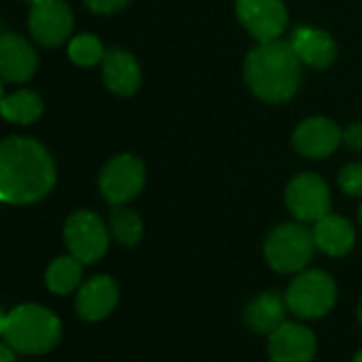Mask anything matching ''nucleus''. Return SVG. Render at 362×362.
Here are the masks:
<instances>
[{"instance_id": "f257e3e1", "label": "nucleus", "mask_w": 362, "mask_h": 362, "mask_svg": "<svg viewBox=\"0 0 362 362\" xmlns=\"http://www.w3.org/2000/svg\"><path fill=\"white\" fill-rule=\"evenodd\" d=\"M56 186V164L35 139L9 136L0 141V203L30 205Z\"/></svg>"}, {"instance_id": "f03ea898", "label": "nucleus", "mask_w": 362, "mask_h": 362, "mask_svg": "<svg viewBox=\"0 0 362 362\" xmlns=\"http://www.w3.org/2000/svg\"><path fill=\"white\" fill-rule=\"evenodd\" d=\"M300 64L290 43L279 39L260 43L245 60V81L258 98L284 103L292 98L300 86Z\"/></svg>"}, {"instance_id": "7ed1b4c3", "label": "nucleus", "mask_w": 362, "mask_h": 362, "mask_svg": "<svg viewBox=\"0 0 362 362\" xmlns=\"http://www.w3.org/2000/svg\"><path fill=\"white\" fill-rule=\"evenodd\" d=\"M62 322L41 305H20L7 313L3 339L22 354H45L58 345Z\"/></svg>"}, {"instance_id": "20e7f679", "label": "nucleus", "mask_w": 362, "mask_h": 362, "mask_svg": "<svg viewBox=\"0 0 362 362\" xmlns=\"http://www.w3.org/2000/svg\"><path fill=\"white\" fill-rule=\"evenodd\" d=\"M337 303L334 279L317 269L300 271L286 292L288 309L300 320H317L326 315Z\"/></svg>"}, {"instance_id": "39448f33", "label": "nucleus", "mask_w": 362, "mask_h": 362, "mask_svg": "<svg viewBox=\"0 0 362 362\" xmlns=\"http://www.w3.org/2000/svg\"><path fill=\"white\" fill-rule=\"evenodd\" d=\"M313 233L303 224H281L269 235L264 256L277 273H300L313 258Z\"/></svg>"}, {"instance_id": "423d86ee", "label": "nucleus", "mask_w": 362, "mask_h": 362, "mask_svg": "<svg viewBox=\"0 0 362 362\" xmlns=\"http://www.w3.org/2000/svg\"><path fill=\"white\" fill-rule=\"evenodd\" d=\"M145 184V166L132 153L115 156L100 173V192L111 205L132 201Z\"/></svg>"}, {"instance_id": "0eeeda50", "label": "nucleus", "mask_w": 362, "mask_h": 362, "mask_svg": "<svg viewBox=\"0 0 362 362\" xmlns=\"http://www.w3.org/2000/svg\"><path fill=\"white\" fill-rule=\"evenodd\" d=\"M64 241L71 254L83 264L96 262L109 247V233L103 220L92 211H77L64 226Z\"/></svg>"}, {"instance_id": "6e6552de", "label": "nucleus", "mask_w": 362, "mask_h": 362, "mask_svg": "<svg viewBox=\"0 0 362 362\" xmlns=\"http://www.w3.org/2000/svg\"><path fill=\"white\" fill-rule=\"evenodd\" d=\"M286 203L300 222H317L330 211V192L326 181L313 173H300L290 181Z\"/></svg>"}, {"instance_id": "1a4fd4ad", "label": "nucleus", "mask_w": 362, "mask_h": 362, "mask_svg": "<svg viewBox=\"0 0 362 362\" xmlns=\"http://www.w3.org/2000/svg\"><path fill=\"white\" fill-rule=\"evenodd\" d=\"M28 26L41 45L58 47L73 33V11L64 0H37L30 7Z\"/></svg>"}, {"instance_id": "9d476101", "label": "nucleus", "mask_w": 362, "mask_h": 362, "mask_svg": "<svg viewBox=\"0 0 362 362\" xmlns=\"http://www.w3.org/2000/svg\"><path fill=\"white\" fill-rule=\"evenodd\" d=\"M237 16L260 43L277 41L288 26V11L281 0H237Z\"/></svg>"}, {"instance_id": "9b49d317", "label": "nucleus", "mask_w": 362, "mask_h": 362, "mask_svg": "<svg viewBox=\"0 0 362 362\" xmlns=\"http://www.w3.org/2000/svg\"><path fill=\"white\" fill-rule=\"evenodd\" d=\"M317 343L313 332L294 322H284L269 334V358L271 362H311Z\"/></svg>"}, {"instance_id": "f8f14e48", "label": "nucleus", "mask_w": 362, "mask_h": 362, "mask_svg": "<svg viewBox=\"0 0 362 362\" xmlns=\"http://www.w3.org/2000/svg\"><path fill=\"white\" fill-rule=\"evenodd\" d=\"M37 64V52L24 37L16 33L0 35V79L9 83H24L35 75Z\"/></svg>"}, {"instance_id": "ddd939ff", "label": "nucleus", "mask_w": 362, "mask_h": 362, "mask_svg": "<svg viewBox=\"0 0 362 362\" xmlns=\"http://www.w3.org/2000/svg\"><path fill=\"white\" fill-rule=\"evenodd\" d=\"M294 147L307 158H326L343 141L341 128L326 117H309L294 130Z\"/></svg>"}, {"instance_id": "4468645a", "label": "nucleus", "mask_w": 362, "mask_h": 362, "mask_svg": "<svg viewBox=\"0 0 362 362\" xmlns=\"http://www.w3.org/2000/svg\"><path fill=\"white\" fill-rule=\"evenodd\" d=\"M117 284L107 275H96L79 288L75 309L88 322L105 320L117 305Z\"/></svg>"}, {"instance_id": "2eb2a0df", "label": "nucleus", "mask_w": 362, "mask_h": 362, "mask_svg": "<svg viewBox=\"0 0 362 362\" xmlns=\"http://www.w3.org/2000/svg\"><path fill=\"white\" fill-rule=\"evenodd\" d=\"M296 58L313 69H326L337 58V45L324 30L317 28H296L290 41Z\"/></svg>"}, {"instance_id": "dca6fc26", "label": "nucleus", "mask_w": 362, "mask_h": 362, "mask_svg": "<svg viewBox=\"0 0 362 362\" xmlns=\"http://www.w3.org/2000/svg\"><path fill=\"white\" fill-rule=\"evenodd\" d=\"M103 75L105 83L111 92L119 96H130L139 90L141 71L136 60L122 49H109L103 58Z\"/></svg>"}, {"instance_id": "f3484780", "label": "nucleus", "mask_w": 362, "mask_h": 362, "mask_svg": "<svg viewBox=\"0 0 362 362\" xmlns=\"http://www.w3.org/2000/svg\"><path fill=\"white\" fill-rule=\"evenodd\" d=\"M313 241L315 247L322 250L324 254L332 256V258H341L345 256L356 241V233L351 228V224L339 216H324L322 220L315 222L313 226Z\"/></svg>"}, {"instance_id": "a211bd4d", "label": "nucleus", "mask_w": 362, "mask_h": 362, "mask_svg": "<svg viewBox=\"0 0 362 362\" xmlns=\"http://www.w3.org/2000/svg\"><path fill=\"white\" fill-rule=\"evenodd\" d=\"M286 298L275 292L269 290L260 296H256L247 309H245V322L254 332L260 334H271L275 328H279L286 322Z\"/></svg>"}, {"instance_id": "6ab92c4d", "label": "nucleus", "mask_w": 362, "mask_h": 362, "mask_svg": "<svg viewBox=\"0 0 362 362\" xmlns=\"http://www.w3.org/2000/svg\"><path fill=\"white\" fill-rule=\"evenodd\" d=\"M43 113V100L37 92L30 90H18L9 96H5L0 105V115L7 122L16 124H33Z\"/></svg>"}, {"instance_id": "aec40b11", "label": "nucleus", "mask_w": 362, "mask_h": 362, "mask_svg": "<svg viewBox=\"0 0 362 362\" xmlns=\"http://www.w3.org/2000/svg\"><path fill=\"white\" fill-rule=\"evenodd\" d=\"M81 264H83V262L77 260L73 254H71V256L56 258V260L49 264L47 275H45L47 288H49L54 294H69V292H73V290L81 284V275H83Z\"/></svg>"}, {"instance_id": "412c9836", "label": "nucleus", "mask_w": 362, "mask_h": 362, "mask_svg": "<svg viewBox=\"0 0 362 362\" xmlns=\"http://www.w3.org/2000/svg\"><path fill=\"white\" fill-rule=\"evenodd\" d=\"M109 224H111L113 237L124 245H136L141 241V237H143V224H141V218L134 211L115 207L111 211V222Z\"/></svg>"}, {"instance_id": "4be33fe9", "label": "nucleus", "mask_w": 362, "mask_h": 362, "mask_svg": "<svg viewBox=\"0 0 362 362\" xmlns=\"http://www.w3.org/2000/svg\"><path fill=\"white\" fill-rule=\"evenodd\" d=\"M69 56L79 66H94L105 58L103 43L94 35H79L69 45Z\"/></svg>"}, {"instance_id": "5701e85b", "label": "nucleus", "mask_w": 362, "mask_h": 362, "mask_svg": "<svg viewBox=\"0 0 362 362\" xmlns=\"http://www.w3.org/2000/svg\"><path fill=\"white\" fill-rule=\"evenodd\" d=\"M339 186L343 188V192H347L351 197L362 194V164L360 162H354V164H347L345 168H341Z\"/></svg>"}, {"instance_id": "b1692460", "label": "nucleus", "mask_w": 362, "mask_h": 362, "mask_svg": "<svg viewBox=\"0 0 362 362\" xmlns=\"http://www.w3.org/2000/svg\"><path fill=\"white\" fill-rule=\"evenodd\" d=\"M94 13H115L126 7L128 0H83Z\"/></svg>"}, {"instance_id": "393cba45", "label": "nucleus", "mask_w": 362, "mask_h": 362, "mask_svg": "<svg viewBox=\"0 0 362 362\" xmlns=\"http://www.w3.org/2000/svg\"><path fill=\"white\" fill-rule=\"evenodd\" d=\"M343 141L349 149L360 151L362 149V124H351L345 132H343Z\"/></svg>"}, {"instance_id": "a878e982", "label": "nucleus", "mask_w": 362, "mask_h": 362, "mask_svg": "<svg viewBox=\"0 0 362 362\" xmlns=\"http://www.w3.org/2000/svg\"><path fill=\"white\" fill-rule=\"evenodd\" d=\"M0 362H16V354L9 343H0Z\"/></svg>"}, {"instance_id": "bb28decb", "label": "nucleus", "mask_w": 362, "mask_h": 362, "mask_svg": "<svg viewBox=\"0 0 362 362\" xmlns=\"http://www.w3.org/2000/svg\"><path fill=\"white\" fill-rule=\"evenodd\" d=\"M5 324H7V313L0 311V337H3V332H5Z\"/></svg>"}, {"instance_id": "cd10ccee", "label": "nucleus", "mask_w": 362, "mask_h": 362, "mask_svg": "<svg viewBox=\"0 0 362 362\" xmlns=\"http://www.w3.org/2000/svg\"><path fill=\"white\" fill-rule=\"evenodd\" d=\"M5 100V88H3V79H0V105Z\"/></svg>"}, {"instance_id": "c85d7f7f", "label": "nucleus", "mask_w": 362, "mask_h": 362, "mask_svg": "<svg viewBox=\"0 0 362 362\" xmlns=\"http://www.w3.org/2000/svg\"><path fill=\"white\" fill-rule=\"evenodd\" d=\"M351 362H362V349L354 356V360H351Z\"/></svg>"}, {"instance_id": "c756f323", "label": "nucleus", "mask_w": 362, "mask_h": 362, "mask_svg": "<svg viewBox=\"0 0 362 362\" xmlns=\"http://www.w3.org/2000/svg\"><path fill=\"white\" fill-rule=\"evenodd\" d=\"M358 317H360V324H362V300H360V309H358Z\"/></svg>"}, {"instance_id": "7c9ffc66", "label": "nucleus", "mask_w": 362, "mask_h": 362, "mask_svg": "<svg viewBox=\"0 0 362 362\" xmlns=\"http://www.w3.org/2000/svg\"><path fill=\"white\" fill-rule=\"evenodd\" d=\"M358 216H360V224H362V207H360V214Z\"/></svg>"}, {"instance_id": "2f4dec72", "label": "nucleus", "mask_w": 362, "mask_h": 362, "mask_svg": "<svg viewBox=\"0 0 362 362\" xmlns=\"http://www.w3.org/2000/svg\"><path fill=\"white\" fill-rule=\"evenodd\" d=\"M26 3H30V5H33V3H37V0H26Z\"/></svg>"}]
</instances>
